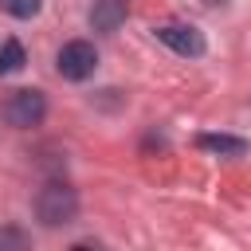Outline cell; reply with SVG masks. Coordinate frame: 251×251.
Returning a JSON list of instances; mask_svg holds the SVG:
<instances>
[{
  "instance_id": "52a82bcc",
  "label": "cell",
  "mask_w": 251,
  "mask_h": 251,
  "mask_svg": "<svg viewBox=\"0 0 251 251\" xmlns=\"http://www.w3.org/2000/svg\"><path fill=\"white\" fill-rule=\"evenodd\" d=\"M24 63H27L24 43H20V39H4V43H0V78H4V75L24 71Z\"/></svg>"
},
{
  "instance_id": "7a4b0ae2",
  "label": "cell",
  "mask_w": 251,
  "mask_h": 251,
  "mask_svg": "<svg viewBox=\"0 0 251 251\" xmlns=\"http://www.w3.org/2000/svg\"><path fill=\"white\" fill-rule=\"evenodd\" d=\"M94 67H98V51H94L90 39H71V43H63L59 55H55V71H59L67 82H82V78H90Z\"/></svg>"
},
{
  "instance_id": "ba28073f",
  "label": "cell",
  "mask_w": 251,
  "mask_h": 251,
  "mask_svg": "<svg viewBox=\"0 0 251 251\" xmlns=\"http://www.w3.org/2000/svg\"><path fill=\"white\" fill-rule=\"evenodd\" d=\"M0 251H31V235L16 224H0Z\"/></svg>"
},
{
  "instance_id": "30bf717a",
  "label": "cell",
  "mask_w": 251,
  "mask_h": 251,
  "mask_svg": "<svg viewBox=\"0 0 251 251\" xmlns=\"http://www.w3.org/2000/svg\"><path fill=\"white\" fill-rule=\"evenodd\" d=\"M71 251H98V247H90V243H75Z\"/></svg>"
},
{
  "instance_id": "6da1fadb",
  "label": "cell",
  "mask_w": 251,
  "mask_h": 251,
  "mask_svg": "<svg viewBox=\"0 0 251 251\" xmlns=\"http://www.w3.org/2000/svg\"><path fill=\"white\" fill-rule=\"evenodd\" d=\"M78 216V192L67 180H47L35 192V220L43 227H67Z\"/></svg>"
},
{
  "instance_id": "3957f363",
  "label": "cell",
  "mask_w": 251,
  "mask_h": 251,
  "mask_svg": "<svg viewBox=\"0 0 251 251\" xmlns=\"http://www.w3.org/2000/svg\"><path fill=\"white\" fill-rule=\"evenodd\" d=\"M47 118V98H43V90H16L8 102H4V122L8 126H16V129H31V126H39Z\"/></svg>"
},
{
  "instance_id": "5b68a950",
  "label": "cell",
  "mask_w": 251,
  "mask_h": 251,
  "mask_svg": "<svg viewBox=\"0 0 251 251\" xmlns=\"http://www.w3.org/2000/svg\"><path fill=\"white\" fill-rule=\"evenodd\" d=\"M122 20H126V0H94V8H90V27L94 31L110 35V31L122 27Z\"/></svg>"
},
{
  "instance_id": "8992f818",
  "label": "cell",
  "mask_w": 251,
  "mask_h": 251,
  "mask_svg": "<svg viewBox=\"0 0 251 251\" xmlns=\"http://www.w3.org/2000/svg\"><path fill=\"white\" fill-rule=\"evenodd\" d=\"M196 145L204 153H216V157H243L247 153V141L243 137H231V133H200Z\"/></svg>"
},
{
  "instance_id": "277c9868",
  "label": "cell",
  "mask_w": 251,
  "mask_h": 251,
  "mask_svg": "<svg viewBox=\"0 0 251 251\" xmlns=\"http://www.w3.org/2000/svg\"><path fill=\"white\" fill-rule=\"evenodd\" d=\"M157 39H161L165 47H173L176 55H184V59L204 55V35H200L192 24H161V27H157Z\"/></svg>"
},
{
  "instance_id": "9c48e42d",
  "label": "cell",
  "mask_w": 251,
  "mask_h": 251,
  "mask_svg": "<svg viewBox=\"0 0 251 251\" xmlns=\"http://www.w3.org/2000/svg\"><path fill=\"white\" fill-rule=\"evenodd\" d=\"M39 4H43V0H0V8H4L8 16H16V20H31V16L39 12Z\"/></svg>"
}]
</instances>
